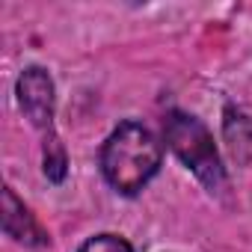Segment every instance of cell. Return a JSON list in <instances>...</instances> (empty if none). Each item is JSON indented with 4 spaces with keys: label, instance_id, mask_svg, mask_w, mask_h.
I'll use <instances>...</instances> for the list:
<instances>
[{
    "label": "cell",
    "instance_id": "1",
    "mask_svg": "<svg viewBox=\"0 0 252 252\" xmlns=\"http://www.w3.org/2000/svg\"><path fill=\"white\" fill-rule=\"evenodd\" d=\"M101 175L119 196H137L163 163L160 140L143 122H119L101 146Z\"/></svg>",
    "mask_w": 252,
    "mask_h": 252
},
{
    "label": "cell",
    "instance_id": "2",
    "mask_svg": "<svg viewBox=\"0 0 252 252\" xmlns=\"http://www.w3.org/2000/svg\"><path fill=\"white\" fill-rule=\"evenodd\" d=\"M15 98H18V107H21L24 119L42 137V169H45V178L54 181V184H63L65 172H68V158H65V149L60 143L57 125H54V113H57L54 77L42 65L24 68L18 74V83H15Z\"/></svg>",
    "mask_w": 252,
    "mask_h": 252
},
{
    "label": "cell",
    "instance_id": "3",
    "mask_svg": "<svg viewBox=\"0 0 252 252\" xmlns=\"http://www.w3.org/2000/svg\"><path fill=\"white\" fill-rule=\"evenodd\" d=\"M163 137H166V146L172 149V155L199 178V184L208 193H222L228 187L225 166L220 160L214 137L196 116L169 110L163 116Z\"/></svg>",
    "mask_w": 252,
    "mask_h": 252
},
{
    "label": "cell",
    "instance_id": "4",
    "mask_svg": "<svg viewBox=\"0 0 252 252\" xmlns=\"http://www.w3.org/2000/svg\"><path fill=\"white\" fill-rule=\"evenodd\" d=\"M3 231L24 246H45L48 243V234L42 231L36 217L27 211V205L15 196L12 187H3Z\"/></svg>",
    "mask_w": 252,
    "mask_h": 252
},
{
    "label": "cell",
    "instance_id": "5",
    "mask_svg": "<svg viewBox=\"0 0 252 252\" xmlns=\"http://www.w3.org/2000/svg\"><path fill=\"white\" fill-rule=\"evenodd\" d=\"M225 140L231 146L234 160H252V119L234 110H225V122H222Z\"/></svg>",
    "mask_w": 252,
    "mask_h": 252
},
{
    "label": "cell",
    "instance_id": "6",
    "mask_svg": "<svg viewBox=\"0 0 252 252\" xmlns=\"http://www.w3.org/2000/svg\"><path fill=\"white\" fill-rule=\"evenodd\" d=\"M77 252H134V246L119 234H95Z\"/></svg>",
    "mask_w": 252,
    "mask_h": 252
}]
</instances>
